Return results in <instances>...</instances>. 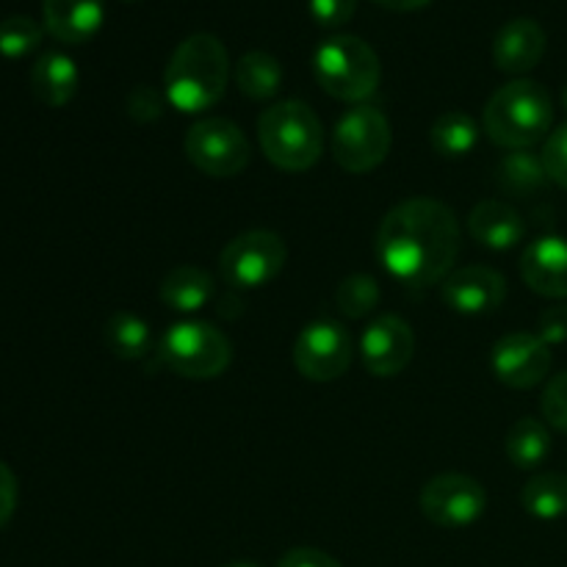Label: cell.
I'll return each mask as SVG.
<instances>
[{"label": "cell", "instance_id": "cell-29", "mask_svg": "<svg viewBox=\"0 0 567 567\" xmlns=\"http://www.w3.org/2000/svg\"><path fill=\"white\" fill-rule=\"evenodd\" d=\"M540 158L543 166H546L548 181L567 188V122L546 138V147H543Z\"/></svg>", "mask_w": 567, "mask_h": 567}, {"label": "cell", "instance_id": "cell-18", "mask_svg": "<svg viewBox=\"0 0 567 567\" xmlns=\"http://www.w3.org/2000/svg\"><path fill=\"white\" fill-rule=\"evenodd\" d=\"M468 233L476 244L504 252L524 241V216L504 199H482L468 216Z\"/></svg>", "mask_w": 567, "mask_h": 567}, {"label": "cell", "instance_id": "cell-5", "mask_svg": "<svg viewBox=\"0 0 567 567\" xmlns=\"http://www.w3.org/2000/svg\"><path fill=\"white\" fill-rule=\"evenodd\" d=\"M313 75L330 97L363 103L380 86V55L360 37L338 33L316 48Z\"/></svg>", "mask_w": 567, "mask_h": 567}, {"label": "cell", "instance_id": "cell-31", "mask_svg": "<svg viewBox=\"0 0 567 567\" xmlns=\"http://www.w3.org/2000/svg\"><path fill=\"white\" fill-rule=\"evenodd\" d=\"M313 20L324 28H341L354 17L358 0H308Z\"/></svg>", "mask_w": 567, "mask_h": 567}, {"label": "cell", "instance_id": "cell-11", "mask_svg": "<svg viewBox=\"0 0 567 567\" xmlns=\"http://www.w3.org/2000/svg\"><path fill=\"white\" fill-rule=\"evenodd\" d=\"M421 513L441 529H465L487 509V493L465 474H441L424 485L419 496Z\"/></svg>", "mask_w": 567, "mask_h": 567}, {"label": "cell", "instance_id": "cell-37", "mask_svg": "<svg viewBox=\"0 0 567 567\" xmlns=\"http://www.w3.org/2000/svg\"><path fill=\"white\" fill-rule=\"evenodd\" d=\"M225 567H260V565H255V563H230V565H225Z\"/></svg>", "mask_w": 567, "mask_h": 567}, {"label": "cell", "instance_id": "cell-36", "mask_svg": "<svg viewBox=\"0 0 567 567\" xmlns=\"http://www.w3.org/2000/svg\"><path fill=\"white\" fill-rule=\"evenodd\" d=\"M374 3L385 6V9L391 11H419L424 9V6H430L432 0H374Z\"/></svg>", "mask_w": 567, "mask_h": 567}, {"label": "cell", "instance_id": "cell-21", "mask_svg": "<svg viewBox=\"0 0 567 567\" xmlns=\"http://www.w3.org/2000/svg\"><path fill=\"white\" fill-rule=\"evenodd\" d=\"M507 457L515 468L532 471L540 468L551 454V432L537 419H518L507 432Z\"/></svg>", "mask_w": 567, "mask_h": 567}, {"label": "cell", "instance_id": "cell-20", "mask_svg": "<svg viewBox=\"0 0 567 567\" xmlns=\"http://www.w3.org/2000/svg\"><path fill=\"white\" fill-rule=\"evenodd\" d=\"M216 297V282L199 266H177L161 282V302L166 308H172L175 313L192 316L199 313L203 308H208L210 299Z\"/></svg>", "mask_w": 567, "mask_h": 567}, {"label": "cell", "instance_id": "cell-22", "mask_svg": "<svg viewBox=\"0 0 567 567\" xmlns=\"http://www.w3.org/2000/svg\"><path fill=\"white\" fill-rule=\"evenodd\" d=\"M236 86L249 100H271L282 86V66L266 50H249L236 64Z\"/></svg>", "mask_w": 567, "mask_h": 567}, {"label": "cell", "instance_id": "cell-15", "mask_svg": "<svg viewBox=\"0 0 567 567\" xmlns=\"http://www.w3.org/2000/svg\"><path fill=\"white\" fill-rule=\"evenodd\" d=\"M520 277L540 297L567 299V238H535L520 255Z\"/></svg>", "mask_w": 567, "mask_h": 567}, {"label": "cell", "instance_id": "cell-28", "mask_svg": "<svg viewBox=\"0 0 567 567\" xmlns=\"http://www.w3.org/2000/svg\"><path fill=\"white\" fill-rule=\"evenodd\" d=\"M336 305L349 319H363L380 305V282L369 275H352L336 288Z\"/></svg>", "mask_w": 567, "mask_h": 567}, {"label": "cell", "instance_id": "cell-17", "mask_svg": "<svg viewBox=\"0 0 567 567\" xmlns=\"http://www.w3.org/2000/svg\"><path fill=\"white\" fill-rule=\"evenodd\" d=\"M44 31L64 44H83L103 28L105 0H42Z\"/></svg>", "mask_w": 567, "mask_h": 567}, {"label": "cell", "instance_id": "cell-2", "mask_svg": "<svg viewBox=\"0 0 567 567\" xmlns=\"http://www.w3.org/2000/svg\"><path fill=\"white\" fill-rule=\"evenodd\" d=\"M230 59L214 33H192L172 53L164 72V97L183 114H203L221 100Z\"/></svg>", "mask_w": 567, "mask_h": 567}, {"label": "cell", "instance_id": "cell-38", "mask_svg": "<svg viewBox=\"0 0 567 567\" xmlns=\"http://www.w3.org/2000/svg\"><path fill=\"white\" fill-rule=\"evenodd\" d=\"M565 109H567V86H565Z\"/></svg>", "mask_w": 567, "mask_h": 567}, {"label": "cell", "instance_id": "cell-30", "mask_svg": "<svg viewBox=\"0 0 567 567\" xmlns=\"http://www.w3.org/2000/svg\"><path fill=\"white\" fill-rule=\"evenodd\" d=\"M543 419L554 426V430L567 435V371L554 377L543 391Z\"/></svg>", "mask_w": 567, "mask_h": 567}, {"label": "cell", "instance_id": "cell-26", "mask_svg": "<svg viewBox=\"0 0 567 567\" xmlns=\"http://www.w3.org/2000/svg\"><path fill=\"white\" fill-rule=\"evenodd\" d=\"M548 175L543 158L532 155L529 150H513L498 164V186L513 197H532L546 186Z\"/></svg>", "mask_w": 567, "mask_h": 567}, {"label": "cell", "instance_id": "cell-7", "mask_svg": "<svg viewBox=\"0 0 567 567\" xmlns=\"http://www.w3.org/2000/svg\"><path fill=\"white\" fill-rule=\"evenodd\" d=\"M393 131L388 116L374 105H354L332 131V158L352 175H365L388 158Z\"/></svg>", "mask_w": 567, "mask_h": 567}, {"label": "cell", "instance_id": "cell-33", "mask_svg": "<svg viewBox=\"0 0 567 567\" xmlns=\"http://www.w3.org/2000/svg\"><path fill=\"white\" fill-rule=\"evenodd\" d=\"M537 336L548 343V347H557V343L567 341V308H548L546 313L537 321Z\"/></svg>", "mask_w": 567, "mask_h": 567}, {"label": "cell", "instance_id": "cell-32", "mask_svg": "<svg viewBox=\"0 0 567 567\" xmlns=\"http://www.w3.org/2000/svg\"><path fill=\"white\" fill-rule=\"evenodd\" d=\"M127 111H131L133 120L153 122L164 111V97L153 86H136L131 92V97H127Z\"/></svg>", "mask_w": 567, "mask_h": 567}, {"label": "cell", "instance_id": "cell-34", "mask_svg": "<svg viewBox=\"0 0 567 567\" xmlns=\"http://www.w3.org/2000/svg\"><path fill=\"white\" fill-rule=\"evenodd\" d=\"M277 567H341V563L319 548H291Z\"/></svg>", "mask_w": 567, "mask_h": 567}, {"label": "cell", "instance_id": "cell-6", "mask_svg": "<svg viewBox=\"0 0 567 567\" xmlns=\"http://www.w3.org/2000/svg\"><path fill=\"white\" fill-rule=\"evenodd\" d=\"M158 360L186 380H214L227 371L233 347L221 330L208 321H177L158 343Z\"/></svg>", "mask_w": 567, "mask_h": 567}, {"label": "cell", "instance_id": "cell-10", "mask_svg": "<svg viewBox=\"0 0 567 567\" xmlns=\"http://www.w3.org/2000/svg\"><path fill=\"white\" fill-rule=\"evenodd\" d=\"M354 343L347 327L321 319L305 327L293 343V365L305 380L332 382L352 365Z\"/></svg>", "mask_w": 567, "mask_h": 567}, {"label": "cell", "instance_id": "cell-9", "mask_svg": "<svg viewBox=\"0 0 567 567\" xmlns=\"http://www.w3.org/2000/svg\"><path fill=\"white\" fill-rule=\"evenodd\" d=\"M249 142L236 122L225 116L199 120L186 133V155L199 172L210 177H236L249 164Z\"/></svg>", "mask_w": 567, "mask_h": 567}, {"label": "cell", "instance_id": "cell-8", "mask_svg": "<svg viewBox=\"0 0 567 567\" xmlns=\"http://www.w3.org/2000/svg\"><path fill=\"white\" fill-rule=\"evenodd\" d=\"M288 247L277 233L249 230L233 238L219 258V271L225 282L238 291L269 286L286 269Z\"/></svg>", "mask_w": 567, "mask_h": 567}, {"label": "cell", "instance_id": "cell-14", "mask_svg": "<svg viewBox=\"0 0 567 567\" xmlns=\"http://www.w3.org/2000/svg\"><path fill=\"white\" fill-rule=\"evenodd\" d=\"M441 297L454 313H496L507 299V280L491 266H463L443 280Z\"/></svg>", "mask_w": 567, "mask_h": 567}, {"label": "cell", "instance_id": "cell-12", "mask_svg": "<svg viewBox=\"0 0 567 567\" xmlns=\"http://www.w3.org/2000/svg\"><path fill=\"white\" fill-rule=\"evenodd\" d=\"M551 347L537 332H509L498 338L491 352L496 380L515 391L540 385L551 371Z\"/></svg>", "mask_w": 567, "mask_h": 567}, {"label": "cell", "instance_id": "cell-35", "mask_svg": "<svg viewBox=\"0 0 567 567\" xmlns=\"http://www.w3.org/2000/svg\"><path fill=\"white\" fill-rule=\"evenodd\" d=\"M17 509V476L6 463H0V526L11 520Z\"/></svg>", "mask_w": 567, "mask_h": 567}, {"label": "cell", "instance_id": "cell-27", "mask_svg": "<svg viewBox=\"0 0 567 567\" xmlns=\"http://www.w3.org/2000/svg\"><path fill=\"white\" fill-rule=\"evenodd\" d=\"M44 28L28 14H11L0 22V55L22 59L42 44Z\"/></svg>", "mask_w": 567, "mask_h": 567}, {"label": "cell", "instance_id": "cell-25", "mask_svg": "<svg viewBox=\"0 0 567 567\" xmlns=\"http://www.w3.org/2000/svg\"><path fill=\"white\" fill-rule=\"evenodd\" d=\"M520 504L529 515L540 520H557L567 515V476L537 474L526 482Z\"/></svg>", "mask_w": 567, "mask_h": 567}, {"label": "cell", "instance_id": "cell-23", "mask_svg": "<svg viewBox=\"0 0 567 567\" xmlns=\"http://www.w3.org/2000/svg\"><path fill=\"white\" fill-rule=\"evenodd\" d=\"M105 347L111 349V354H116L120 360H142L147 358L150 349H153V332L150 324L136 313H127V310H116L109 321H105Z\"/></svg>", "mask_w": 567, "mask_h": 567}, {"label": "cell", "instance_id": "cell-13", "mask_svg": "<svg viewBox=\"0 0 567 567\" xmlns=\"http://www.w3.org/2000/svg\"><path fill=\"white\" fill-rule=\"evenodd\" d=\"M360 354L374 377H396L415 354V336L402 316H377L360 338Z\"/></svg>", "mask_w": 567, "mask_h": 567}, {"label": "cell", "instance_id": "cell-19", "mask_svg": "<svg viewBox=\"0 0 567 567\" xmlns=\"http://www.w3.org/2000/svg\"><path fill=\"white\" fill-rule=\"evenodd\" d=\"M78 83H81V72H78L75 61L59 50H48L39 55L31 70L33 94L39 103L50 105V109H61L70 103L78 94Z\"/></svg>", "mask_w": 567, "mask_h": 567}, {"label": "cell", "instance_id": "cell-16", "mask_svg": "<svg viewBox=\"0 0 567 567\" xmlns=\"http://www.w3.org/2000/svg\"><path fill=\"white\" fill-rule=\"evenodd\" d=\"M546 31L532 17H515L507 25L498 28L496 39H493V61L502 72L509 75H524V72L535 70L546 55Z\"/></svg>", "mask_w": 567, "mask_h": 567}, {"label": "cell", "instance_id": "cell-3", "mask_svg": "<svg viewBox=\"0 0 567 567\" xmlns=\"http://www.w3.org/2000/svg\"><path fill=\"white\" fill-rule=\"evenodd\" d=\"M554 100L543 83L518 78L485 105V133L504 150H529L551 133Z\"/></svg>", "mask_w": 567, "mask_h": 567}, {"label": "cell", "instance_id": "cell-24", "mask_svg": "<svg viewBox=\"0 0 567 567\" xmlns=\"http://www.w3.org/2000/svg\"><path fill=\"white\" fill-rule=\"evenodd\" d=\"M430 142L443 158H465L480 142V127L463 111H446L432 125Z\"/></svg>", "mask_w": 567, "mask_h": 567}, {"label": "cell", "instance_id": "cell-4", "mask_svg": "<svg viewBox=\"0 0 567 567\" xmlns=\"http://www.w3.org/2000/svg\"><path fill=\"white\" fill-rule=\"evenodd\" d=\"M264 155L282 172H305L324 153V125L302 100H280L258 120Z\"/></svg>", "mask_w": 567, "mask_h": 567}, {"label": "cell", "instance_id": "cell-1", "mask_svg": "<svg viewBox=\"0 0 567 567\" xmlns=\"http://www.w3.org/2000/svg\"><path fill=\"white\" fill-rule=\"evenodd\" d=\"M374 252L393 280L415 288L435 286L452 275L457 260V216L441 199H404L382 219Z\"/></svg>", "mask_w": 567, "mask_h": 567}]
</instances>
